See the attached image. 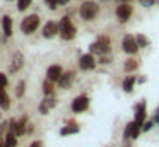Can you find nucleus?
Wrapping results in <instances>:
<instances>
[{
  "mask_svg": "<svg viewBox=\"0 0 159 147\" xmlns=\"http://www.w3.org/2000/svg\"><path fill=\"white\" fill-rule=\"evenodd\" d=\"M26 122H28L26 116L21 120V122H17V126H16V133H14V135H24V132H28V130H26Z\"/></svg>",
  "mask_w": 159,
  "mask_h": 147,
  "instance_id": "aec40b11",
  "label": "nucleus"
},
{
  "mask_svg": "<svg viewBox=\"0 0 159 147\" xmlns=\"http://www.w3.org/2000/svg\"><path fill=\"white\" fill-rule=\"evenodd\" d=\"M121 3H128V0H121Z\"/></svg>",
  "mask_w": 159,
  "mask_h": 147,
  "instance_id": "c9c22d12",
  "label": "nucleus"
},
{
  "mask_svg": "<svg viewBox=\"0 0 159 147\" xmlns=\"http://www.w3.org/2000/svg\"><path fill=\"white\" fill-rule=\"evenodd\" d=\"M74 79H75V72H74V70L63 72L62 79H60V80H58V85H60V87H62V89H69L70 85H72Z\"/></svg>",
  "mask_w": 159,
  "mask_h": 147,
  "instance_id": "ddd939ff",
  "label": "nucleus"
},
{
  "mask_svg": "<svg viewBox=\"0 0 159 147\" xmlns=\"http://www.w3.org/2000/svg\"><path fill=\"white\" fill-rule=\"evenodd\" d=\"M152 126H154V120H149V122H145L144 125H142V130H144V132H149Z\"/></svg>",
  "mask_w": 159,
  "mask_h": 147,
  "instance_id": "bb28decb",
  "label": "nucleus"
},
{
  "mask_svg": "<svg viewBox=\"0 0 159 147\" xmlns=\"http://www.w3.org/2000/svg\"><path fill=\"white\" fill-rule=\"evenodd\" d=\"M31 147H43V142L36 140V142H33V144H31Z\"/></svg>",
  "mask_w": 159,
  "mask_h": 147,
  "instance_id": "7c9ffc66",
  "label": "nucleus"
},
{
  "mask_svg": "<svg viewBox=\"0 0 159 147\" xmlns=\"http://www.w3.org/2000/svg\"><path fill=\"white\" fill-rule=\"evenodd\" d=\"M16 145H17V139H16V135L9 133V135L5 137V140H4V147H16Z\"/></svg>",
  "mask_w": 159,
  "mask_h": 147,
  "instance_id": "5701e85b",
  "label": "nucleus"
},
{
  "mask_svg": "<svg viewBox=\"0 0 159 147\" xmlns=\"http://www.w3.org/2000/svg\"><path fill=\"white\" fill-rule=\"evenodd\" d=\"M79 65H80L82 70H93V68L96 67V60H94V57L91 53H87V55H82V57H80Z\"/></svg>",
  "mask_w": 159,
  "mask_h": 147,
  "instance_id": "9b49d317",
  "label": "nucleus"
},
{
  "mask_svg": "<svg viewBox=\"0 0 159 147\" xmlns=\"http://www.w3.org/2000/svg\"><path fill=\"white\" fill-rule=\"evenodd\" d=\"M45 2L48 3V7H50L52 10H55L57 7H58V5H57V0H45Z\"/></svg>",
  "mask_w": 159,
  "mask_h": 147,
  "instance_id": "c756f323",
  "label": "nucleus"
},
{
  "mask_svg": "<svg viewBox=\"0 0 159 147\" xmlns=\"http://www.w3.org/2000/svg\"><path fill=\"white\" fill-rule=\"evenodd\" d=\"M9 106H11V101H9L7 92H5L4 87H0V108H2V109H9Z\"/></svg>",
  "mask_w": 159,
  "mask_h": 147,
  "instance_id": "dca6fc26",
  "label": "nucleus"
},
{
  "mask_svg": "<svg viewBox=\"0 0 159 147\" xmlns=\"http://www.w3.org/2000/svg\"><path fill=\"white\" fill-rule=\"evenodd\" d=\"M24 89H26V82L21 80V82L17 84V89H16V96H17V98H22V94H24Z\"/></svg>",
  "mask_w": 159,
  "mask_h": 147,
  "instance_id": "393cba45",
  "label": "nucleus"
},
{
  "mask_svg": "<svg viewBox=\"0 0 159 147\" xmlns=\"http://www.w3.org/2000/svg\"><path fill=\"white\" fill-rule=\"evenodd\" d=\"M53 91H55V87H53V82L46 79V80L43 82V92H45L46 96H52V94H53Z\"/></svg>",
  "mask_w": 159,
  "mask_h": 147,
  "instance_id": "4be33fe9",
  "label": "nucleus"
},
{
  "mask_svg": "<svg viewBox=\"0 0 159 147\" xmlns=\"http://www.w3.org/2000/svg\"><path fill=\"white\" fill-rule=\"evenodd\" d=\"M58 33H60V27H58V24L53 22V21L46 22L45 27H43V36L45 38H53V36H57Z\"/></svg>",
  "mask_w": 159,
  "mask_h": 147,
  "instance_id": "f8f14e48",
  "label": "nucleus"
},
{
  "mask_svg": "<svg viewBox=\"0 0 159 147\" xmlns=\"http://www.w3.org/2000/svg\"><path fill=\"white\" fill-rule=\"evenodd\" d=\"M70 0H57V5H65V3H69Z\"/></svg>",
  "mask_w": 159,
  "mask_h": 147,
  "instance_id": "2f4dec72",
  "label": "nucleus"
},
{
  "mask_svg": "<svg viewBox=\"0 0 159 147\" xmlns=\"http://www.w3.org/2000/svg\"><path fill=\"white\" fill-rule=\"evenodd\" d=\"M137 67H139V62L135 60V58H130V60H127V62H125V65H123V68H125L127 72L137 70Z\"/></svg>",
  "mask_w": 159,
  "mask_h": 147,
  "instance_id": "6ab92c4d",
  "label": "nucleus"
},
{
  "mask_svg": "<svg viewBox=\"0 0 159 147\" xmlns=\"http://www.w3.org/2000/svg\"><path fill=\"white\" fill-rule=\"evenodd\" d=\"M2 24H4V33H5V36H11V34H12V19H11V16H4Z\"/></svg>",
  "mask_w": 159,
  "mask_h": 147,
  "instance_id": "f3484780",
  "label": "nucleus"
},
{
  "mask_svg": "<svg viewBox=\"0 0 159 147\" xmlns=\"http://www.w3.org/2000/svg\"><path fill=\"white\" fill-rule=\"evenodd\" d=\"M145 115H147V113H145V103L142 101L140 104L135 108V122L140 123V125H144L145 123Z\"/></svg>",
  "mask_w": 159,
  "mask_h": 147,
  "instance_id": "4468645a",
  "label": "nucleus"
},
{
  "mask_svg": "<svg viewBox=\"0 0 159 147\" xmlns=\"http://www.w3.org/2000/svg\"><path fill=\"white\" fill-rule=\"evenodd\" d=\"M38 26H39V17L36 14H31V16L24 17V21L21 22V31L24 34H31L38 29Z\"/></svg>",
  "mask_w": 159,
  "mask_h": 147,
  "instance_id": "7ed1b4c3",
  "label": "nucleus"
},
{
  "mask_svg": "<svg viewBox=\"0 0 159 147\" xmlns=\"http://www.w3.org/2000/svg\"><path fill=\"white\" fill-rule=\"evenodd\" d=\"M62 75H63V70H62L60 65H52V67H48V70H46V77L52 82H58L60 79H62Z\"/></svg>",
  "mask_w": 159,
  "mask_h": 147,
  "instance_id": "1a4fd4ad",
  "label": "nucleus"
},
{
  "mask_svg": "<svg viewBox=\"0 0 159 147\" xmlns=\"http://www.w3.org/2000/svg\"><path fill=\"white\" fill-rule=\"evenodd\" d=\"M132 12H134V9H132V5H128V3H120V5L116 7V16L121 22H125V21L132 16Z\"/></svg>",
  "mask_w": 159,
  "mask_h": 147,
  "instance_id": "6e6552de",
  "label": "nucleus"
},
{
  "mask_svg": "<svg viewBox=\"0 0 159 147\" xmlns=\"http://www.w3.org/2000/svg\"><path fill=\"white\" fill-rule=\"evenodd\" d=\"M0 147H4V140L0 139Z\"/></svg>",
  "mask_w": 159,
  "mask_h": 147,
  "instance_id": "f704fd0d",
  "label": "nucleus"
},
{
  "mask_svg": "<svg viewBox=\"0 0 159 147\" xmlns=\"http://www.w3.org/2000/svg\"><path fill=\"white\" fill-rule=\"evenodd\" d=\"M121 46H123V51L125 53H137L139 51V44H137V39H135L132 34H125L123 36V41H121Z\"/></svg>",
  "mask_w": 159,
  "mask_h": 147,
  "instance_id": "39448f33",
  "label": "nucleus"
},
{
  "mask_svg": "<svg viewBox=\"0 0 159 147\" xmlns=\"http://www.w3.org/2000/svg\"><path fill=\"white\" fill-rule=\"evenodd\" d=\"M154 3H156V0H140V5H144V7H151Z\"/></svg>",
  "mask_w": 159,
  "mask_h": 147,
  "instance_id": "c85d7f7f",
  "label": "nucleus"
},
{
  "mask_svg": "<svg viewBox=\"0 0 159 147\" xmlns=\"http://www.w3.org/2000/svg\"><path fill=\"white\" fill-rule=\"evenodd\" d=\"M142 130V125L140 123H137L134 120V122L127 123V128H125V137H130V139H137L139 133H140Z\"/></svg>",
  "mask_w": 159,
  "mask_h": 147,
  "instance_id": "9d476101",
  "label": "nucleus"
},
{
  "mask_svg": "<svg viewBox=\"0 0 159 147\" xmlns=\"http://www.w3.org/2000/svg\"><path fill=\"white\" fill-rule=\"evenodd\" d=\"M135 80H137V79H135L134 75H128V77L123 80V91H125V92H132V89H134Z\"/></svg>",
  "mask_w": 159,
  "mask_h": 147,
  "instance_id": "a211bd4d",
  "label": "nucleus"
},
{
  "mask_svg": "<svg viewBox=\"0 0 159 147\" xmlns=\"http://www.w3.org/2000/svg\"><path fill=\"white\" fill-rule=\"evenodd\" d=\"M87 106H89L87 96H77V98L72 101V111L74 113H82V111L87 109Z\"/></svg>",
  "mask_w": 159,
  "mask_h": 147,
  "instance_id": "423d86ee",
  "label": "nucleus"
},
{
  "mask_svg": "<svg viewBox=\"0 0 159 147\" xmlns=\"http://www.w3.org/2000/svg\"><path fill=\"white\" fill-rule=\"evenodd\" d=\"M154 123H159V108H157V111H156V116H154Z\"/></svg>",
  "mask_w": 159,
  "mask_h": 147,
  "instance_id": "473e14b6",
  "label": "nucleus"
},
{
  "mask_svg": "<svg viewBox=\"0 0 159 147\" xmlns=\"http://www.w3.org/2000/svg\"><path fill=\"white\" fill-rule=\"evenodd\" d=\"M135 39H137V44H139L140 48H145V46H149V39L144 36V34H140V33H139L137 36H135Z\"/></svg>",
  "mask_w": 159,
  "mask_h": 147,
  "instance_id": "b1692460",
  "label": "nucleus"
},
{
  "mask_svg": "<svg viewBox=\"0 0 159 147\" xmlns=\"http://www.w3.org/2000/svg\"><path fill=\"white\" fill-rule=\"evenodd\" d=\"M99 62H101V63H108V62H110V58H108V57H103Z\"/></svg>",
  "mask_w": 159,
  "mask_h": 147,
  "instance_id": "72a5a7b5",
  "label": "nucleus"
},
{
  "mask_svg": "<svg viewBox=\"0 0 159 147\" xmlns=\"http://www.w3.org/2000/svg\"><path fill=\"white\" fill-rule=\"evenodd\" d=\"M58 27H60V36H62V39H72V38H75L77 29L69 17H62V21L58 22Z\"/></svg>",
  "mask_w": 159,
  "mask_h": 147,
  "instance_id": "f03ea898",
  "label": "nucleus"
},
{
  "mask_svg": "<svg viewBox=\"0 0 159 147\" xmlns=\"http://www.w3.org/2000/svg\"><path fill=\"white\" fill-rule=\"evenodd\" d=\"M22 65H24V55H22L21 51H16L12 60H11V74L19 72L22 68Z\"/></svg>",
  "mask_w": 159,
  "mask_h": 147,
  "instance_id": "0eeeda50",
  "label": "nucleus"
},
{
  "mask_svg": "<svg viewBox=\"0 0 159 147\" xmlns=\"http://www.w3.org/2000/svg\"><path fill=\"white\" fill-rule=\"evenodd\" d=\"M7 75L5 74H0V87H4L5 89V85H7Z\"/></svg>",
  "mask_w": 159,
  "mask_h": 147,
  "instance_id": "cd10ccee",
  "label": "nucleus"
},
{
  "mask_svg": "<svg viewBox=\"0 0 159 147\" xmlns=\"http://www.w3.org/2000/svg\"><path fill=\"white\" fill-rule=\"evenodd\" d=\"M79 132V126L77 125H72V126H63L62 130H60V135L65 137V135H70V133H77Z\"/></svg>",
  "mask_w": 159,
  "mask_h": 147,
  "instance_id": "412c9836",
  "label": "nucleus"
},
{
  "mask_svg": "<svg viewBox=\"0 0 159 147\" xmlns=\"http://www.w3.org/2000/svg\"><path fill=\"white\" fill-rule=\"evenodd\" d=\"M33 0H17V9L19 10H26L29 5H31Z\"/></svg>",
  "mask_w": 159,
  "mask_h": 147,
  "instance_id": "a878e982",
  "label": "nucleus"
},
{
  "mask_svg": "<svg viewBox=\"0 0 159 147\" xmlns=\"http://www.w3.org/2000/svg\"><path fill=\"white\" fill-rule=\"evenodd\" d=\"M98 53V55H103V53H110V39L106 36H99L93 44H91V55Z\"/></svg>",
  "mask_w": 159,
  "mask_h": 147,
  "instance_id": "20e7f679",
  "label": "nucleus"
},
{
  "mask_svg": "<svg viewBox=\"0 0 159 147\" xmlns=\"http://www.w3.org/2000/svg\"><path fill=\"white\" fill-rule=\"evenodd\" d=\"M57 104V101L53 98H48V99H45V101L41 103V104H39V111L43 113V115H46V113L50 111V109L53 108V106Z\"/></svg>",
  "mask_w": 159,
  "mask_h": 147,
  "instance_id": "2eb2a0df",
  "label": "nucleus"
},
{
  "mask_svg": "<svg viewBox=\"0 0 159 147\" xmlns=\"http://www.w3.org/2000/svg\"><path fill=\"white\" fill-rule=\"evenodd\" d=\"M98 12H99V5H98L96 2H91V0L82 2V5H80V9H79V14L84 21H93L94 17L98 16Z\"/></svg>",
  "mask_w": 159,
  "mask_h": 147,
  "instance_id": "f257e3e1",
  "label": "nucleus"
}]
</instances>
